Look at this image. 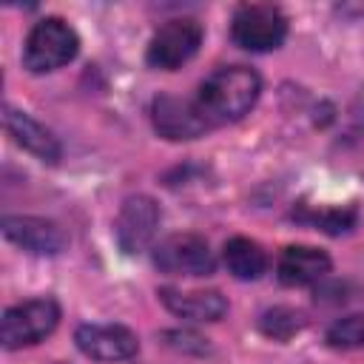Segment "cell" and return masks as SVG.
<instances>
[{
  "label": "cell",
  "mask_w": 364,
  "mask_h": 364,
  "mask_svg": "<svg viewBox=\"0 0 364 364\" xmlns=\"http://www.w3.org/2000/svg\"><path fill=\"white\" fill-rule=\"evenodd\" d=\"M151 119L159 136L165 139H196L205 131H210L208 119L191 100H179L171 94H162L151 105Z\"/></svg>",
  "instance_id": "8"
},
{
  "label": "cell",
  "mask_w": 364,
  "mask_h": 364,
  "mask_svg": "<svg viewBox=\"0 0 364 364\" xmlns=\"http://www.w3.org/2000/svg\"><path fill=\"white\" fill-rule=\"evenodd\" d=\"M259 91H262V80L253 68L228 65V68H216L199 85V94L193 102L208 119V125L216 128V125L242 119L256 105Z\"/></svg>",
  "instance_id": "1"
},
{
  "label": "cell",
  "mask_w": 364,
  "mask_h": 364,
  "mask_svg": "<svg viewBox=\"0 0 364 364\" xmlns=\"http://www.w3.org/2000/svg\"><path fill=\"white\" fill-rule=\"evenodd\" d=\"M222 259L228 264V270L236 276V279H259L264 270H267V253L259 242L253 239H245V236H233L230 242H225V250H222Z\"/></svg>",
  "instance_id": "14"
},
{
  "label": "cell",
  "mask_w": 364,
  "mask_h": 364,
  "mask_svg": "<svg viewBox=\"0 0 364 364\" xmlns=\"http://www.w3.org/2000/svg\"><path fill=\"white\" fill-rule=\"evenodd\" d=\"M74 341L80 353L94 361H125L139 350L136 336L122 324H82L77 327Z\"/></svg>",
  "instance_id": "9"
},
{
  "label": "cell",
  "mask_w": 364,
  "mask_h": 364,
  "mask_svg": "<svg viewBox=\"0 0 364 364\" xmlns=\"http://www.w3.org/2000/svg\"><path fill=\"white\" fill-rule=\"evenodd\" d=\"M301 219H310L313 225H318L327 233H347L355 225L358 213H355V208H327V210H318V213H310Z\"/></svg>",
  "instance_id": "17"
},
{
  "label": "cell",
  "mask_w": 364,
  "mask_h": 364,
  "mask_svg": "<svg viewBox=\"0 0 364 364\" xmlns=\"http://www.w3.org/2000/svg\"><path fill=\"white\" fill-rule=\"evenodd\" d=\"M230 37L247 51H273L287 37V17L270 3H242L230 20Z\"/></svg>",
  "instance_id": "4"
},
{
  "label": "cell",
  "mask_w": 364,
  "mask_h": 364,
  "mask_svg": "<svg viewBox=\"0 0 364 364\" xmlns=\"http://www.w3.org/2000/svg\"><path fill=\"white\" fill-rule=\"evenodd\" d=\"M159 205L145 196V193H136V196H128L117 213V222H114V236H117V245L125 250V253H139L151 245L156 228H159Z\"/></svg>",
  "instance_id": "7"
},
{
  "label": "cell",
  "mask_w": 364,
  "mask_h": 364,
  "mask_svg": "<svg viewBox=\"0 0 364 364\" xmlns=\"http://www.w3.org/2000/svg\"><path fill=\"white\" fill-rule=\"evenodd\" d=\"M80 51L77 31L63 17H43L31 26L23 46V65L31 74H48L71 63Z\"/></svg>",
  "instance_id": "2"
},
{
  "label": "cell",
  "mask_w": 364,
  "mask_h": 364,
  "mask_svg": "<svg viewBox=\"0 0 364 364\" xmlns=\"http://www.w3.org/2000/svg\"><path fill=\"white\" fill-rule=\"evenodd\" d=\"M327 344L336 350L364 347V316H344L327 327Z\"/></svg>",
  "instance_id": "16"
},
{
  "label": "cell",
  "mask_w": 364,
  "mask_h": 364,
  "mask_svg": "<svg viewBox=\"0 0 364 364\" xmlns=\"http://www.w3.org/2000/svg\"><path fill=\"white\" fill-rule=\"evenodd\" d=\"M3 236L34 256H57L68 242L57 222L40 216H6Z\"/></svg>",
  "instance_id": "10"
},
{
  "label": "cell",
  "mask_w": 364,
  "mask_h": 364,
  "mask_svg": "<svg viewBox=\"0 0 364 364\" xmlns=\"http://www.w3.org/2000/svg\"><path fill=\"white\" fill-rule=\"evenodd\" d=\"M162 304L188 321H216L228 313V301L219 290H176V287H162L159 290Z\"/></svg>",
  "instance_id": "13"
},
{
  "label": "cell",
  "mask_w": 364,
  "mask_h": 364,
  "mask_svg": "<svg viewBox=\"0 0 364 364\" xmlns=\"http://www.w3.org/2000/svg\"><path fill=\"white\" fill-rule=\"evenodd\" d=\"M199 46H202V26L193 17H173L154 31L145 60L151 68L173 71L185 65L199 51Z\"/></svg>",
  "instance_id": "5"
},
{
  "label": "cell",
  "mask_w": 364,
  "mask_h": 364,
  "mask_svg": "<svg viewBox=\"0 0 364 364\" xmlns=\"http://www.w3.org/2000/svg\"><path fill=\"white\" fill-rule=\"evenodd\" d=\"M3 122H6L9 136H11L20 148H26L28 154H34L37 159H43V162H51V165H54V162L63 156V148H60L57 136H54L46 125H40L34 117H28L26 111L6 108Z\"/></svg>",
  "instance_id": "12"
},
{
  "label": "cell",
  "mask_w": 364,
  "mask_h": 364,
  "mask_svg": "<svg viewBox=\"0 0 364 364\" xmlns=\"http://www.w3.org/2000/svg\"><path fill=\"white\" fill-rule=\"evenodd\" d=\"M333 262L324 250L310 247V245H290L282 250L276 273L279 282L287 287H304V284H316L318 279H324L330 273Z\"/></svg>",
  "instance_id": "11"
},
{
  "label": "cell",
  "mask_w": 364,
  "mask_h": 364,
  "mask_svg": "<svg viewBox=\"0 0 364 364\" xmlns=\"http://www.w3.org/2000/svg\"><path fill=\"white\" fill-rule=\"evenodd\" d=\"M304 327V313L293 310V307H270L262 313L259 318V330L276 341H287L293 338L299 330Z\"/></svg>",
  "instance_id": "15"
},
{
  "label": "cell",
  "mask_w": 364,
  "mask_h": 364,
  "mask_svg": "<svg viewBox=\"0 0 364 364\" xmlns=\"http://www.w3.org/2000/svg\"><path fill=\"white\" fill-rule=\"evenodd\" d=\"M57 321H60V304L54 299L43 296V299L20 301L3 313L0 341L6 350H20L28 344H37L54 333Z\"/></svg>",
  "instance_id": "3"
},
{
  "label": "cell",
  "mask_w": 364,
  "mask_h": 364,
  "mask_svg": "<svg viewBox=\"0 0 364 364\" xmlns=\"http://www.w3.org/2000/svg\"><path fill=\"white\" fill-rule=\"evenodd\" d=\"M154 264L171 276H208L216 267L208 242L196 233H173L162 239L154 250Z\"/></svg>",
  "instance_id": "6"
}]
</instances>
